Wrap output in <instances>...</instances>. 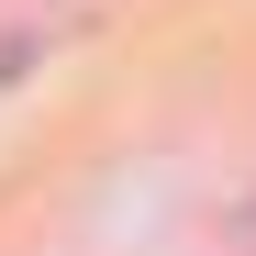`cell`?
<instances>
[{"label": "cell", "instance_id": "1", "mask_svg": "<svg viewBox=\"0 0 256 256\" xmlns=\"http://www.w3.org/2000/svg\"><path fill=\"white\" fill-rule=\"evenodd\" d=\"M245 256H256V200H245Z\"/></svg>", "mask_w": 256, "mask_h": 256}]
</instances>
